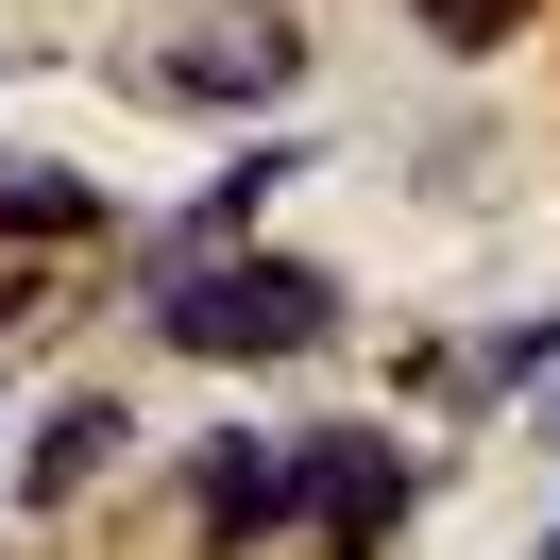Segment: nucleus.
Listing matches in <instances>:
<instances>
[{
	"label": "nucleus",
	"instance_id": "nucleus-1",
	"mask_svg": "<svg viewBox=\"0 0 560 560\" xmlns=\"http://www.w3.org/2000/svg\"><path fill=\"white\" fill-rule=\"evenodd\" d=\"M153 340L171 357H221V374H272V357H323L340 340V272L306 255H153Z\"/></svg>",
	"mask_w": 560,
	"mask_h": 560
},
{
	"label": "nucleus",
	"instance_id": "nucleus-2",
	"mask_svg": "<svg viewBox=\"0 0 560 560\" xmlns=\"http://www.w3.org/2000/svg\"><path fill=\"white\" fill-rule=\"evenodd\" d=\"M289 492H306V526H289V544H323V560L408 544V510H424L408 442H374V424H306V442H289Z\"/></svg>",
	"mask_w": 560,
	"mask_h": 560
},
{
	"label": "nucleus",
	"instance_id": "nucleus-3",
	"mask_svg": "<svg viewBox=\"0 0 560 560\" xmlns=\"http://www.w3.org/2000/svg\"><path fill=\"white\" fill-rule=\"evenodd\" d=\"M187 526H205V560H255L306 526V492H289V442H205L187 458Z\"/></svg>",
	"mask_w": 560,
	"mask_h": 560
},
{
	"label": "nucleus",
	"instance_id": "nucleus-4",
	"mask_svg": "<svg viewBox=\"0 0 560 560\" xmlns=\"http://www.w3.org/2000/svg\"><path fill=\"white\" fill-rule=\"evenodd\" d=\"M306 69V35H289V18H205V35H171V103H272V85Z\"/></svg>",
	"mask_w": 560,
	"mask_h": 560
},
{
	"label": "nucleus",
	"instance_id": "nucleus-5",
	"mask_svg": "<svg viewBox=\"0 0 560 560\" xmlns=\"http://www.w3.org/2000/svg\"><path fill=\"white\" fill-rule=\"evenodd\" d=\"M119 442H137V408H103V390H85V408H51L35 458H18V510H69L85 476H119Z\"/></svg>",
	"mask_w": 560,
	"mask_h": 560
},
{
	"label": "nucleus",
	"instance_id": "nucleus-6",
	"mask_svg": "<svg viewBox=\"0 0 560 560\" xmlns=\"http://www.w3.org/2000/svg\"><path fill=\"white\" fill-rule=\"evenodd\" d=\"M544 374H560V306H544V323H510V340H476V374H458V390H476V408H526Z\"/></svg>",
	"mask_w": 560,
	"mask_h": 560
},
{
	"label": "nucleus",
	"instance_id": "nucleus-7",
	"mask_svg": "<svg viewBox=\"0 0 560 560\" xmlns=\"http://www.w3.org/2000/svg\"><path fill=\"white\" fill-rule=\"evenodd\" d=\"M69 221H103L85 171H0V238H69Z\"/></svg>",
	"mask_w": 560,
	"mask_h": 560
},
{
	"label": "nucleus",
	"instance_id": "nucleus-8",
	"mask_svg": "<svg viewBox=\"0 0 560 560\" xmlns=\"http://www.w3.org/2000/svg\"><path fill=\"white\" fill-rule=\"evenodd\" d=\"M510 18H526V0H424V35H442V51H492Z\"/></svg>",
	"mask_w": 560,
	"mask_h": 560
},
{
	"label": "nucleus",
	"instance_id": "nucleus-9",
	"mask_svg": "<svg viewBox=\"0 0 560 560\" xmlns=\"http://www.w3.org/2000/svg\"><path fill=\"white\" fill-rule=\"evenodd\" d=\"M526 424H544V442H560V374H544V408H526Z\"/></svg>",
	"mask_w": 560,
	"mask_h": 560
},
{
	"label": "nucleus",
	"instance_id": "nucleus-10",
	"mask_svg": "<svg viewBox=\"0 0 560 560\" xmlns=\"http://www.w3.org/2000/svg\"><path fill=\"white\" fill-rule=\"evenodd\" d=\"M544 560H560V526H544Z\"/></svg>",
	"mask_w": 560,
	"mask_h": 560
}]
</instances>
